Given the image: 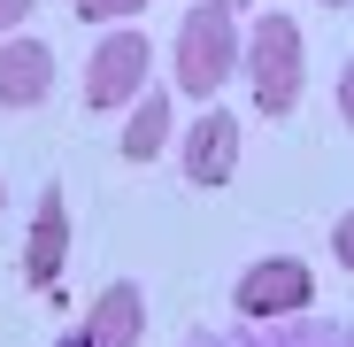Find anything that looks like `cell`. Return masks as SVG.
I'll return each mask as SVG.
<instances>
[{"label":"cell","instance_id":"cell-1","mask_svg":"<svg viewBox=\"0 0 354 347\" xmlns=\"http://www.w3.org/2000/svg\"><path fill=\"white\" fill-rule=\"evenodd\" d=\"M239 70H247V93L262 116H292L301 108V85H308V39L292 16H254L247 46H239Z\"/></svg>","mask_w":354,"mask_h":347},{"label":"cell","instance_id":"cell-2","mask_svg":"<svg viewBox=\"0 0 354 347\" xmlns=\"http://www.w3.org/2000/svg\"><path fill=\"white\" fill-rule=\"evenodd\" d=\"M239 78V16L201 0V8L177 24V93L185 100H216Z\"/></svg>","mask_w":354,"mask_h":347},{"label":"cell","instance_id":"cell-3","mask_svg":"<svg viewBox=\"0 0 354 347\" xmlns=\"http://www.w3.org/2000/svg\"><path fill=\"white\" fill-rule=\"evenodd\" d=\"M147 70H154V46L124 24V31H108L93 39V62H85V108H124L147 93Z\"/></svg>","mask_w":354,"mask_h":347},{"label":"cell","instance_id":"cell-4","mask_svg":"<svg viewBox=\"0 0 354 347\" xmlns=\"http://www.w3.org/2000/svg\"><path fill=\"white\" fill-rule=\"evenodd\" d=\"M231 301H239V317H301L316 301V270L301 255H262V263L239 270Z\"/></svg>","mask_w":354,"mask_h":347},{"label":"cell","instance_id":"cell-5","mask_svg":"<svg viewBox=\"0 0 354 347\" xmlns=\"http://www.w3.org/2000/svg\"><path fill=\"white\" fill-rule=\"evenodd\" d=\"M177 170H185V186H231L239 178V124L223 108L193 116L185 139H177Z\"/></svg>","mask_w":354,"mask_h":347},{"label":"cell","instance_id":"cell-6","mask_svg":"<svg viewBox=\"0 0 354 347\" xmlns=\"http://www.w3.org/2000/svg\"><path fill=\"white\" fill-rule=\"evenodd\" d=\"M62 270H70V201H62V186H46L31 208V240H24V285L54 294Z\"/></svg>","mask_w":354,"mask_h":347},{"label":"cell","instance_id":"cell-7","mask_svg":"<svg viewBox=\"0 0 354 347\" xmlns=\"http://www.w3.org/2000/svg\"><path fill=\"white\" fill-rule=\"evenodd\" d=\"M54 93V46L46 39H0V108H39Z\"/></svg>","mask_w":354,"mask_h":347},{"label":"cell","instance_id":"cell-8","mask_svg":"<svg viewBox=\"0 0 354 347\" xmlns=\"http://www.w3.org/2000/svg\"><path fill=\"white\" fill-rule=\"evenodd\" d=\"M77 332H85L93 347H139V339H147V294H139L131 278H115L108 294L85 309V324H77Z\"/></svg>","mask_w":354,"mask_h":347},{"label":"cell","instance_id":"cell-9","mask_svg":"<svg viewBox=\"0 0 354 347\" xmlns=\"http://www.w3.org/2000/svg\"><path fill=\"white\" fill-rule=\"evenodd\" d=\"M169 100H177V93H139V100H131V116H124V162H154V154L169 147V124H177Z\"/></svg>","mask_w":354,"mask_h":347},{"label":"cell","instance_id":"cell-10","mask_svg":"<svg viewBox=\"0 0 354 347\" xmlns=\"http://www.w3.org/2000/svg\"><path fill=\"white\" fill-rule=\"evenodd\" d=\"M139 8H147V0H77V16H85V24H100V31L139 24Z\"/></svg>","mask_w":354,"mask_h":347},{"label":"cell","instance_id":"cell-11","mask_svg":"<svg viewBox=\"0 0 354 347\" xmlns=\"http://www.w3.org/2000/svg\"><path fill=\"white\" fill-rule=\"evenodd\" d=\"M331 255H339V270H354V208L331 224Z\"/></svg>","mask_w":354,"mask_h":347},{"label":"cell","instance_id":"cell-12","mask_svg":"<svg viewBox=\"0 0 354 347\" xmlns=\"http://www.w3.org/2000/svg\"><path fill=\"white\" fill-rule=\"evenodd\" d=\"M339 116H346V124H354V54H346V62H339Z\"/></svg>","mask_w":354,"mask_h":347},{"label":"cell","instance_id":"cell-13","mask_svg":"<svg viewBox=\"0 0 354 347\" xmlns=\"http://www.w3.org/2000/svg\"><path fill=\"white\" fill-rule=\"evenodd\" d=\"M24 16H31V0H0V31H24Z\"/></svg>","mask_w":354,"mask_h":347},{"label":"cell","instance_id":"cell-14","mask_svg":"<svg viewBox=\"0 0 354 347\" xmlns=\"http://www.w3.org/2000/svg\"><path fill=\"white\" fill-rule=\"evenodd\" d=\"M54 347H93V339H85V332H70V339H54Z\"/></svg>","mask_w":354,"mask_h":347},{"label":"cell","instance_id":"cell-15","mask_svg":"<svg viewBox=\"0 0 354 347\" xmlns=\"http://www.w3.org/2000/svg\"><path fill=\"white\" fill-rule=\"evenodd\" d=\"M216 8H231V16H239V8H254V0H216Z\"/></svg>","mask_w":354,"mask_h":347},{"label":"cell","instance_id":"cell-16","mask_svg":"<svg viewBox=\"0 0 354 347\" xmlns=\"http://www.w3.org/2000/svg\"><path fill=\"white\" fill-rule=\"evenodd\" d=\"M324 8H346V0H324Z\"/></svg>","mask_w":354,"mask_h":347}]
</instances>
